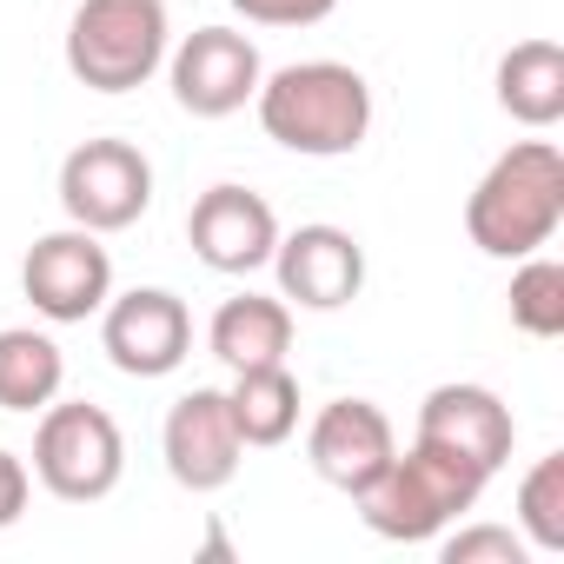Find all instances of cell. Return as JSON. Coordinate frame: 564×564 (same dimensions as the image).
<instances>
[{"label":"cell","instance_id":"4fadbf2b","mask_svg":"<svg viewBox=\"0 0 564 564\" xmlns=\"http://www.w3.org/2000/svg\"><path fill=\"white\" fill-rule=\"evenodd\" d=\"M412 438L445 445V452L471 458L485 478H498L511 445H518V425H511V405L491 386H432L425 405H419V432Z\"/></svg>","mask_w":564,"mask_h":564},{"label":"cell","instance_id":"9c48e42d","mask_svg":"<svg viewBox=\"0 0 564 564\" xmlns=\"http://www.w3.org/2000/svg\"><path fill=\"white\" fill-rule=\"evenodd\" d=\"M166 80H173V100L193 113V120H226L239 113L259 80H265V61L246 34L232 28H193L173 54H166Z\"/></svg>","mask_w":564,"mask_h":564},{"label":"cell","instance_id":"d6986e66","mask_svg":"<svg viewBox=\"0 0 564 564\" xmlns=\"http://www.w3.org/2000/svg\"><path fill=\"white\" fill-rule=\"evenodd\" d=\"M518 538L544 557L564 551V452H544L518 478Z\"/></svg>","mask_w":564,"mask_h":564},{"label":"cell","instance_id":"5b68a950","mask_svg":"<svg viewBox=\"0 0 564 564\" xmlns=\"http://www.w3.org/2000/svg\"><path fill=\"white\" fill-rule=\"evenodd\" d=\"M34 478L61 505H100L127 478V438H120L113 412L107 405H87V399L41 405V425H34Z\"/></svg>","mask_w":564,"mask_h":564},{"label":"cell","instance_id":"7c38bea8","mask_svg":"<svg viewBox=\"0 0 564 564\" xmlns=\"http://www.w3.org/2000/svg\"><path fill=\"white\" fill-rule=\"evenodd\" d=\"M186 239L199 252V265L226 272V279H246L259 265H272V246H279V213L252 193V186H206L186 213Z\"/></svg>","mask_w":564,"mask_h":564},{"label":"cell","instance_id":"ffe728a7","mask_svg":"<svg viewBox=\"0 0 564 564\" xmlns=\"http://www.w3.org/2000/svg\"><path fill=\"white\" fill-rule=\"evenodd\" d=\"M511 326L531 339H557L564 333V265L544 252H524L511 272Z\"/></svg>","mask_w":564,"mask_h":564},{"label":"cell","instance_id":"52a82bcc","mask_svg":"<svg viewBox=\"0 0 564 564\" xmlns=\"http://www.w3.org/2000/svg\"><path fill=\"white\" fill-rule=\"evenodd\" d=\"M61 206L67 226L87 232H127L147 206H153V160L133 140H80L61 160Z\"/></svg>","mask_w":564,"mask_h":564},{"label":"cell","instance_id":"603a6c76","mask_svg":"<svg viewBox=\"0 0 564 564\" xmlns=\"http://www.w3.org/2000/svg\"><path fill=\"white\" fill-rule=\"evenodd\" d=\"M28 491H34V471H28V458L0 452V531H8V524H21V511H28Z\"/></svg>","mask_w":564,"mask_h":564},{"label":"cell","instance_id":"3957f363","mask_svg":"<svg viewBox=\"0 0 564 564\" xmlns=\"http://www.w3.org/2000/svg\"><path fill=\"white\" fill-rule=\"evenodd\" d=\"M485 485L491 478L471 458L412 438V452H392L386 471L352 491V505H359L366 531H379L392 544H432V538H445L452 518H465L485 498Z\"/></svg>","mask_w":564,"mask_h":564},{"label":"cell","instance_id":"ba28073f","mask_svg":"<svg viewBox=\"0 0 564 564\" xmlns=\"http://www.w3.org/2000/svg\"><path fill=\"white\" fill-rule=\"evenodd\" d=\"M100 346L127 379H166L193 352V313L166 286H133L100 306Z\"/></svg>","mask_w":564,"mask_h":564},{"label":"cell","instance_id":"8992f818","mask_svg":"<svg viewBox=\"0 0 564 564\" xmlns=\"http://www.w3.org/2000/svg\"><path fill=\"white\" fill-rule=\"evenodd\" d=\"M21 293L41 319L54 326H87L107 300H113V252L100 246V232L87 226H61L41 232L21 259Z\"/></svg>","mask_w":564,"mask_h":564},{"label":"cell","instance_id":"7a4b0ae2","mask_svg":"<svg viewBox=\"0 0 564 564\" xmlns=\"http://www.w3.org/2000/svg\"><path fill=\"white\" fill-rule=\"evenodd\" d=\"M564 226V153L551 140L505 147L465 199V232L485 259L544 252Z\"/></svg>","mask_w":564,"mask_h":564},{"label":"cell","instance_id":"ac0fdd59","mask_svg":"<svg viewBox=\"0 0 564 564\" xmlns=\"http://www.w3.org/2000/svg\"><path fill=\"white\" fill-rule=\"evenodd\" d=\"M67 386V359L47 333L8 326L0 333V412H41Z\"/></svg>","mask_w":564,"mask_h":564},{"label":"cell","instance_id":"277c9868","mask_svg":"<svg viewBox=\"0 0 564 564\" xmlns=\"http://www.w3.org/2000/svg\"><path fill=\"white\" fill-rule=\"evenodd\" d=\"M166 0H80L67 21V74L94 94H133L166 67Z\"/></svg>","mask_w":564,"mask_h":564},{"label":"cell","instance_id":"2e32d148","mask_svg":"<svg viewBox=\"0 0 564 564\" xmlns=\"http://www.w3.org/2000/svg\"><path fill=\"white\" fill-rule=\"evenodd\" d=\"M498 107L531 133L557 127L564 120V47L557 41H518L498 61Z\"/></svg>","mask_w":564,"mask_h":564},{"label":"cell","instance_id":"44dd1931","mask_svg":"<svg viewBox=\"0 0 564 564\" xmlns=\"http://www.w3.org/2000/svg\"><path fill=\"white\" fill-rule=\"evenodd\" d=\"M438 557L445 564H524L531 544L518 531H505V524H465V531H452L438 544Z\"/></svg>","mask_w":564,"mask_h":564},{"label":"cell","instance_id":"7402d4cb","mask_svg":"<svg viewBox=\"0 0 564 564\" xmlns=\"http://www.w3.org/2000/svg\"><path fill=\"white\" fill-rule=\"evenodd\" d=\"M339 0H232V14H246L252 28H319Z\"/></svg>","mask_w":564,"mask_h":564},{"label":"cell","instance_id":"8fae6325","mask_svg":"<svg viewBox=\"0 0 564 564\" xmlns=\"http://www.w3.org/2000/svg\"><path fill=\"white\" fill-rule=\"evenodd\" d=\"M272 272H279V300H286V306L339 313L366 286V246L346 226H326L319 219V226H300V232H279Z\"/></svg>","mask_w":564,"mask_h":564},{"label":"cell","instance_id":"30bf717a","mask_svg":"<svg viewBox=\"0 0 564 564\" xmlns=\"http://www.w3.org/2000/svg\"><path fill=\"white\" fill-rule=\"evenodd\" d=\"M160 458H166L173 485H186V491H226L239 478L246 438H239L219 386H193L186 399H173V412L160 425Z\"/></svg>","mask_w":564,"mask_h":564},{"label":"cell","instance_id":"9a60e30c","mask_svg":"<svg viewBox=\"0 0 564 564\" xmlns=\"http://www.w3.org/2000/svg\"><path fill=\"white\" fill-rule=\"evenodd\" d=\"M206 346L226 372H252V366H286L293 352V306L265 300V293H239L213 313Z\"/></svg>","mask_w":564,"mask_h":564},{"label":"cell","instance_id":"6da1fadb","mask_svg":"<svg viewBox=\"0 0 564 564\" xmlns=\"http://www.w3.org/2000/svg\"><path fill=\"white\" fill-rule=\"evenodd\" d=\"M265 140L306 160H346L372 133V87L346 61H293L259 80L252 94Z\"/></svg>","mask_w":564,"mask_h":564},{"label":"cell","instance_id":"e0dca14e","mask_svg":"<svg viewBox=\"0 0 564 564\" xmlns=\"http://www.w3.org/2000/svg\"><path fill=\"white\" fill-rule=\"evenodd\" d=\"M226 405H232V425H239L246 452L286 445V438L300 432V379H293L286 366H252V372H232Z\"/></svg>","mask_w":564,"mask_h":564},{"label":"cell","instance_id":"5bb4252c","mask_svg":"<svg viewBox=\"0 0 564 564\" xmlns=\"http://www.w3.org/2000/svg\"><path fill=\"white\" fill-rule=\"evenodd\" d=\"M392 452H399V432H392V419H386L372 399H333V405H319V419H313V432H306L313 471H319L333 491H346V498H352L359 485H372Z\"/></svg>","mask_w":564,"mask_h":564}]
</instances>
